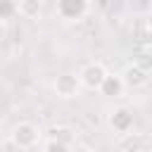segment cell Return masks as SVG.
I'll return each instance as SVG.
<instances>
[{"label":"cell","mask_w":152,"mask_h":152,"mask_svg":"<svg viewBox=\"0 0 152 152\" xmlns=\"http://www.w3.org/2000/svg\"><path fill=\"white\" fill-rule=\"evenodd\" d=\"M19 14V5H17V0H0V19H12V17H17Z\"/></svg>","instance_id":"7c38bea8"},{"label":"cell","mask_w":152,"mask_h":152,"mask_svg":"<svg viewBox=\"0 0 152 152\" xmlns=\"http://www.w3.org/2000/svg\"><path fill=\"white\" fill-rule=\"evenodd\" d=\"M19 17L28 19V21H36L43 12V2L40 0H19Z\"/></svg>","instance_id":"9c48e42d"},{"label":"cell","mask_w":152,"mask_h":152,"mask_svg":"<svg viewBox=\"0 0 152 152\" xmlns=\"http://www.w3.org/2000/svg\"><path fill=\"white\" fill-rule=\"evenodd\" d=\"M55 10L62 21H81L90 12V0H57Z\"/></svg>","instance_id":"277c9868"},{"label":"cell","mask_w":152,"mask_h":152,"mask_svg":"<svg viewBox=\"0 0 152 152\" xmlns=\"http://www.w3.org/2000/svg\"><path fill=\"white\" fill-rule=\"evenodd\" d=\"M107 74L109 71H107V66L102 62H88V64L81 66L78 78H81V86L86 90H100V86H102V81H104Z\"/></svg>","instance_id":"5b68a950"},{"label":"cell","mask_w":152,"mask_h":152,"mask_svg":"<svg viewBox=\"0 0 152 152\" xmlns=\"http://www.w3.org/2000/svg\"><path fill=\"white\" fill-rule=\"evenodd\" d=\"M145 24H147V28H150V31H152V10H150V12H147V19H145Z\"/></svg>","instance_id":"5bb4252c"},{"label":"cell","mask_w":152,"mask_h":152,"mask_svg":"<svg viewBox=\"0 0 152 152\" xmlns=\"http://www.w3.org/2000/svg\"><path fill=\"white\" fill-rule=\"evenodd\" d=\"M7 33H10V26H7V19H0V45L5 43V38H7Z\"/></svg>","instance_id":"4fadbf2b"},{"label":"cell","mask_w":152,"mask_h":152,"mask_svg":"<svg viewBox=\"0 0 152 152\" xmlns=\"http://www.w3.org/2000/svg\"><path fill=\"white\" fill-rule=\"evenodd\" d=\"M147 76L150 74H145L138 64H128L124 71H121V78H124V83H126V88H140V86H145L147 83Z\"/></svg>","instance_id":"52a82bcc"},{"label":"cell","mask_w":152,"mask_h":152,"mask_svg":"<svg viewBox=\"0 0 152 152\" xmlns=\"http://www.w3.org/2000/svg\"><path fill=\"white\" fill-rule=\"evenodd\" d=\"M107 124H109V128H112L114 133L126 135V133L133 131L135 116H133V112H131L128 107H114V109L109 112V116H107Z\"/></svg>","instance_id":"8992f818"},{"label":"cell","mask_w":152,"mask_h":152,"mask_svg":"<svg viewBox=\"0 0 152 152\" xmlns=\"http://www.w3.org/2000/svg\"><path fill=\"white\" fill-rule=\"evenodd\" d=\"M152 145V140H147V138H140V135H135V133H126V135H121V140H119V150H142V147H150Z\"/></svg>","instance_id":"30bf717a"},{"label":"cell","mask_w":152,"mask_h":152,"mask_svg":"<svg viewBox=\"0 0 152 152\" xmlns=\"http://www.w3.org/2000/svg\"><path fill=\"white\" fill-rule=\"evenodd\" d=\"M43 133L33 121H19L12 131H10V145L17 150H33L36 145H40Z\"/></svg>","instance_id":"6da1fadb"},{"label":"cell","mask_w":152,"mask_h":152,"mask_svg":"<svg viewBox=\"0 0 152 152\" xmlns=\"http://www.w3.org/2000/svg\"><path fill=\"white\" fill-rule=\"evenodd\" d=\"M81 88H83V86H81L78 74L64 71V74H57V78L52 81V93H55L59 100H74V97H78Z\"/></svg>","instance_id":"3957f363"},{"label":"cell","mask_w":152,"mask_h":152,"mask_svg":"<svg viewBox=\"0 0 152 152\" xmlns=\"http://www.w3.org/2000/svg\"><path fill=\"white\" fill-rule=\"evenodd\" d=\"M133 64H138L145 74H152V48L147 50H140L135 57H133Z\"/></svg>","instance_id":"8fae6325"},{"label":"cell","mask_w":152,"mask_h":152,"mask_svg":"<svg viewBox=\"0 0 152 152\" xmlns=\"http://www.w3.org/2000/svg\"><path fill=\"white\" fill-rule=\"evenodd\" d=\"M76 145V133L69 126H52L48 131V138L40 140V147L45 152H69Z\"/></svg>","instance_id":"7a4b0ae2"},{"label":"cell","mask_w":152,"mask_h":152,"mask_svg":"<svg viewBox=\"0 0 152 152\" xmlns=\"http://www.w3.org/2000/svg\"><path fill=\"white\" fill-rule=\"evenodd\" d=\"M124 88H126V83H124L121 74H107L104 81H102V86H100V93L104 97H119L124 93Z\"/></svg>","instance_id":"ba28073f"}]
</instances>
